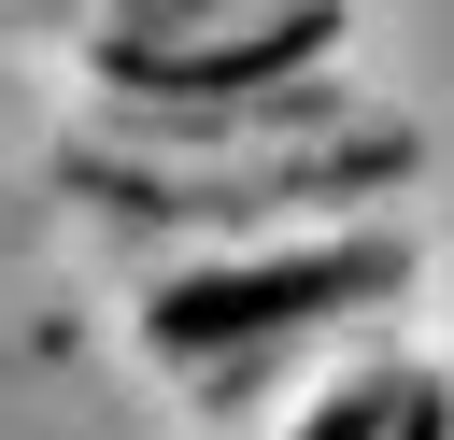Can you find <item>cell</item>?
Returning <instances> with one entry per match:
<instances>
[{
    "label": "cell",
    "instance_id": "cell-1",
    "mask_svg": "<svg viewBox=\"0 0 454 440\" xmlns=\"http://www.w3.org/2000/svg\"><path fill=\"white\" fill-rule=\"evenodd\" d=\"M85 213L128 241V270H184V255H255V241H312V227H383V199L411 185V128L369 114L355 142H298V156H227V170H71Z\"/></svg>",
    "mask_w": 454,
    "mask_h": 440
},
{
    "label": "cell",
    "instance_id": "cell-2",
    "mask_svg": "<svg viewBox=\"0 0 454 440\" xmlns=\"http://www.w3.org/2000/svg\"><path fill=\"white\" fill-rule=\"evenodd\" d=\"M340 57V0H199V14H142L99 28V99L170 114V99H241V85H298Z\"/></svg>",
    "mask_w": 454,
    "mask_h": 440
},
{
    "label": "cell",
    "instance_id": "cell-3",
    "mask_svg": "<svg viewBox=\"0 0 454 440\" xmlns=\"http://www.w3.org/2000/svg\"><path fill=\"white\" fill-rule=\"evenodd\" d=\"M411 383H426V369H411V355L383 341L369 369H340V383H312V397H298V426H270V440H397V412H411Z\"/></svg>",
    "mask_w": 454,
    "mask_h": 440
},
{
    "label": "cell",
    "instance_id": "cell-4",
    "mask_svg": "<svg viewBox=\"0 0 454 440\" xmlns=\"http://www.w3.org/2000/svg\"><path fill=\"white\" fill-rule=\"evenodd\" d=\"M397 440H454V383H440V369L411 383V412H397Z\"/></svg>",
    "mask_w": 454,
    "mask_h": 440
}]
</instances>
